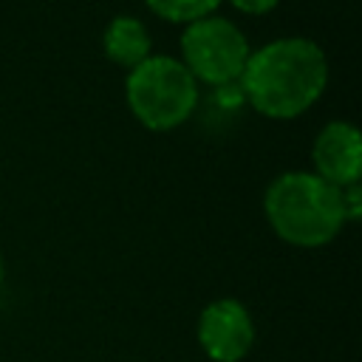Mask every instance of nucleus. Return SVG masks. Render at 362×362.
Wrapping results in <instances>:
<instances>
[{
	"label": "nucleus",
	"mask_w": 362,
	"mask_h": 362,
	"mask_svg": "<svg viewBox=\"0 0 362 362\" xmlns=\"http://www.w3.org/2000/svg\"><path fill=\"white\" fill-rule=\"evenodd\" d=\"M223 0H144V6L150 8L153 17L173 23V25H189L201 17L218 14Z\"/></svg>",
	"instance_id": "8"
},
{
	"label": "nucleus",
	"mask_w": 362,
	"mask_h": 362,
	"mask_svg": "<svg viewBox=\"0 0 362 362\" xmlns=\"http://www.w3.org/2000/svg\"><path fill=\"white\" fill-rule=\"evenodd\" d=\"M249 51L252 45L243 28L221 14H209L184 25L178 37V59L198 85L212 90L238 85Z\"/></svg>",
	"instance_id": "4"
},
{
	"label": "nucleus",
	"mask_w": 362,
	"mask_h": 362,
	"mask_svg": "<svg viewBox=\"0 0 362 362\" xmlns=\"http://www.w3.org/2000/svg\"><path fill=\"white\" fill-rule=\"evenodd\" d=\"M328 88V57L303 34L274 37L249 51L238 76L240 99L272 122H291L308 113Z\"/></svg>",
	"instance_id": "1"
},
{
	"label": "nucleus",
	"mask_w": 362,
	"mask_h": 362,
	"mask_svg": "<svg viewBox=\"0 0 362 362\" xmlns=\"http://www.w3.org/2000/svg\"><path fill=\"white\" fill-rule=\"evenodd\" d=\"M342 209H345V221L354 223L359 221L362 215V181L359 184H351V187H342Z\"/></svg>",
	"instance_id": "9"
},
{
	"label": "nucleus",
	"mask_w": 362,
	"mask_h": 362,
	"mask_svg": "<svg viewBox=\"0 0 362 362\" xmlns=\"http://www.w3.org/2000/svg\"><path fill=\"white\" fill-rule=\"evenodd\" d=\"M3 280H6V263H3V252H0V286H3Z\"/></svg>",
	"instance_id": "11"
},
{
	"label": "nucleus",
	"mask_w": 362,
	"mask_h": 362,
	"mask_svg": "<svg viewBox=\"0 0 362 362\" xmlns=\"http://www.w3.org/2000/svg\"><path fill=\"white\" fill-rule=\"evenodd\" d=\"M226 3L246 17H263L280 6V0H226Z\"/></svg>",
	"instance_id": "10"
},
{
	"label": "nucleus",
	"mask_w": 362,
	"mask_h": 362,
	"mask_svg": "<svg viewBox=\"0 0 362 362\" xmlns=\"http://www.w3.org/2000/svg\"><path fill=\"white\" fill-rule=\"evenodd\" d=\"M311 173L337 189L362 181V136L354 122L331 119L320 127L308 150Z\"/></svg>",
	"instance_id": "6"
},
{
	"label": "nucleus",
	"mask_w": 362,
	"mask_h": 362,
	"mask_svg": "<svg viewBox=\"0 0 362 362\" xmlns=\"http://www.w3.org/2000/svg\"><path fill=\"white\" fill-rule=\"evenodd\" d=\"M124 105L130 116L153 130L167 133L187 124L201 105V85L173 54H150L124 76Z\"/></svg>",
	"instance_id": "3"
},
{
	"label": "nucleus",
	"mask_w": 362,
	"mask_h": 362,
	"mask_svg": "<svg viewBox=\"0 0 362 362\" xmlns=\"http://www.w3.org/2000/svg\"><path fill=\"white\" fill-rule=\"evenodd\" d=\"M102 54L119 68H136L153 54V37L136 14H116L102 31Z\"/></svg>",
	"instance_id": "7"
},
{
	"label": "nucleus",
	"mask_w": 362,
	"mask_h": 362,
	"mask_svg": "<svg viewBox=\"0 0 362 362\" xmlns=\"http://www.w3.org/2000/svg\"><path fill=\"white\" fill-rule=\"evenodd\" d=\"M269 229L294 249H322L348 226L342 192L311 170H286L263 189Z\"/></svg>",
	"instance_id": "2"
},
{
	"label": "nucleus",
	"mask_w": 362,
	"mask_h": 362,
	"mask_svg": "<svg viewBox=\"0 0 362 362\" xmlns=\"http://www.w3.org/2000/svg\"><path fill=\"white\" fill-rule=\"evenodd\" d=\"M195 339L209 362H243L257 339L255 317L243 300L218 297L201 308Z\"/></svg>",
	"instance_id": "5"
}]
</instances>
